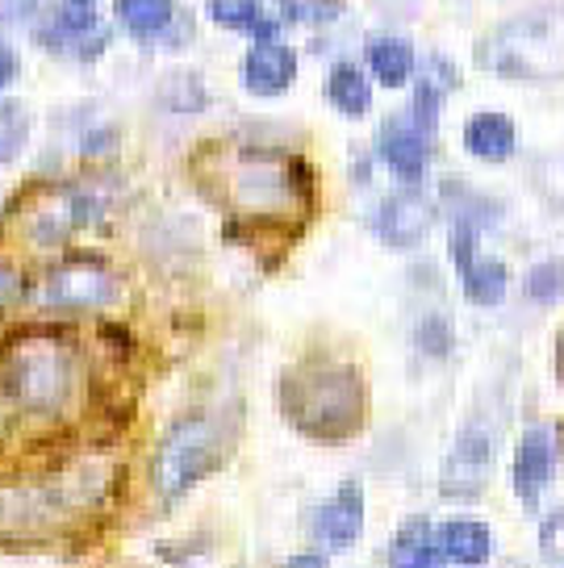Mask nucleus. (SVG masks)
<instances>
[{
  "mask_svg": "<svg viewBox=\"0 0 564 568\" xmlns=\"http://www.w3.org/2000/svg\"><path fill=\"white\" fill-rule=\"evenodd\" d=\"M284 418L318 444H343L364 430L369 389L360 368L343 359H301L281 376Z\"/></svg>",
  "mask_w": 564,
  "mask_h": 568,
  "instance_id": "f257e3e1",
  "label": "nucleus"
},
{
  "mask_svg": "<svg viewBox=\"0 0 564 568\" xmlns=\"http://www.w3.org/2000/svg\"><path fill=\"white\" fill-rule=\"evenodd\" d=\"M75 393V352L59 335H21L4 359V397L26 414L51 418Z\"/></svg>",
  "mask_w": 564,
  "mask_h": 568,
  "instance_id": "f03ea898",
  "label": "nucleus"
},
{
  "mask_svg": "<svg viewBox=\"0 0 564 568\" xmlns=\"http://www.w3.org/2000/svg\"><path fill=\"white\" fill-rule=\"evenodd\" d=\"M226 426L218 423L213 414H189L163 430V439L155 447L151 460V485L163 506H172L189 494L193 485L210 477L218 464L226 460Z\"/></svg>",
  "mask_w": 564,
  "mask_h": 568,
  "instance_id": "7ed1b4c3",
  "label": "nucleus"
},
{
  "mask_svg": "<svg viewBox=\"0 0 564 568\" xmlns=\"http://www.w3.org/2000/svg\"><path fill=\"white\" fill-rule=\"evenodd\" d=\"M481 63L497 75L514 80H547L564 71V18L556 13H531L506 21L497 34L485 38Z\"/></svg>",
  "mask_w": 564,
  "mask_h": 568,
  "instance_id": "20e7f679",
  "label": "nucleus"
},
{
  "mask_svg": "<svg viewBox=\"0 0 564 568\" xmlns=\"http://www.w3.org/2000/svg\"><path fill=\"white\" fill-rule=\"evenodd\" d=\"M230 189H234L239 210L255 213V217H276V213H289L314 201V172L298 155H289V160L248 155L239 163Z\"/></svg>",
  "mask_w": 564,
  "mask_h": 568,
  "instance_id": "39448f33",
  "label": "nucleus"
},
{
  "mask_svg": "<svg viewBox=\"0 0 564 568\" xmlns=\"http://www.w3.org/2000/svg\"><path fill=\"white\" fill-rule=\"evenodd\" d=\"M38 297L51 310H101L118 297V281L97 255H68L51 267Z\"/></svg>",
  "mask_w": 564,
  "mask_h": 568,
  "instance_id": "423d86ee",
  "label": "nucleus"
},
{
  "mask_svg": "<svg viewBox=\"0 0 564 568\" xmlns=\"http://www.w3.org/2000/svg\"><path fill=\"white\" fill-rule=\"evenodd\" d=\"M490 477H494V435L481 423H469L460 430L452 456L443 460V497H460V501L481 497Z\"/></svg>",
  "mask_w": 564,
  "mask_h": 568,
  "instance_id": "0eeeda50",
  "label": "nucleus"
},
{
  "mask_svg": "<svg viewBox=\"0 0 564 568\" xmlns=\"http://www.w3.org/2000/svg\"><path fill=\"white\" fill-rule=\"evenodd\" d=\"M109 26L92 9H80V4H59L51 18L34 30V42L47 47L54 54H75V59H97V54L109 47Z\"/></svg>",
  "mask_w": 564,
  "mask_h": 568,
  "instance_id": "6e6552de",
  "label": "nucleus"
},
{
  "mask_svg": "<svg viewBox=\"0 0 564 568\" xmlns=\"http://www.w3.org/2000/svg\"><path fill=\"white\" fill-rule=\"evenodd\" d=\"M431 222H435V205L426 201V193H419L414 184L402 189V193H389L381 205H376V217H372V231L376 239L393 251H414L431 234Z\"/></svg>",
  "mask_w": 564,
  "mask_h": 568,
  "instance_id": "1a4fd4ad",
  "label": "nucleus"
},
{
  "mask_svg": "<svg viewBox=\"0 0 564 568\" xmlns=\"http://www.w3.org/2000/svg\"><path fill=\"white\" fill-rule=\"evenodd\" d=\"M431 139L423 125L414 118H389L381 130H376V155L385 160V168L397 180L406 184H419L426 176V163H431Z\"/></svg>",
  "mask_w": 564,
  "mask_h": 568,
  "instance_id": "9d476101",
  "label": "nucleus"
},
{
  "mask_svg": "<svg viewBox=\"0 0 564 568\" xmlns=\"http://www.w3.org/2000/svg\"><path fill=\"white\" fill-rule=\"evenodd\" d=\"M360 531H364V489L355 480H343L314 510V539L326 551H348Z\"/></svg>",
  "mask_w": 564,
  "mask_h": 568,
  "instance_id": "9b49d317",
  "label": "nucleus"
},
{
  "mask_svg": "<svg viewBox=\"0 0 564 568\" xmlns=\"http://www.w3.org/2000/svg\"><path fill=\"white\" fill-rule=\"evenodd\" d=\"M243 89L251 97H281V92L293 89V80H298V54L284 47L281 38H272V42H255L243 59Z\"/></svg>",
  "mask_w": 564,
  "mask_h": 568,
  "instance_id": "f8f14e48",
  "label": "nucleus"
},
{
  "mask_svg": "<svg viewBox=\"0 0 564 568\" xmlns=\"http://www.w3.org/2000/svg\"><path fill=\"white\" fill-rule=\"evenodd\" d=\"M552 468H556V444H552L544 426H531L518 439V452H514V494L523 506L540 501L544 485L552 480Z\"/></svg>",
  "mask_w": 564,
  "mask_h": 568,
  "instance_id": "ddd939ff",
  "label": "nucleus"
},
{
  "mask_svg": "<svg viewBox=\"0 0 564 568\" xmlns=\"http://www.w3.org/2000/svg\"><path fill=\"white\" fill-rule=\"evenodd\" d=\"M514 146H518V130L506 113H494V109H485V113H473L469 122H464V151L481 163H506L514 155Z\"/></svg>",
  "mask_w": 564,
  "mask_h": 568,
  "instance_id": "4468645a",
  "label": "nucleus"
},
{
  "mask_svg": "<svg viewBox=\"0 0 564 568\" xmlns=\"http://www.w3.org/2000/svg\"><path fill=\"white\" fill-rule=\"evenodd\" d=\"M440 556L460 568H481L494 556V531L476 518H452L440 527Z\"/></svg>",
  "mask_w": 564,
  "mask_h": 568,
  "instance_id": "2eb2a0df",
  "label": "nucleus"
},
{
  "mask_svg": "<svg viewBox=\"0 0 564 568\" xmlns=\"http://www.w3.org/2000/svg\"><path fill=\"white\" fill-rule=\"evenodd\" d=\"M369 71L372 80L381 84V89H406L410 80H414V68H419V59H414V47H410L406 38L397 34H381L369 42Z\"/></svg>",
  "mask_w": 564,
  "mask_h": 568,
  "instance_id": "dca6fc26",
  "label": "nucleus"
},
{
  "mask_svg": "<svg viewBox=\"0 0 564 568\" xmlns=\"http://www.w3.org/2000/svg\"><path fill=\"white\" fill-rule=\"evenodd\" d=\"M440 560V531L426 518H410L402 531L393 535L389 568H435Z\"/></svg>",
  "mask_w": 564,
  "mask_h": 568,
  "instance_id": "f3484780",
  "label": "nucleus"
},
{
  "mask_svg": "<svg viewBox=\"0 0 564 568\" xmlns=\"http://www.w3.org/2000/svg\"><path fill=\"white\" fill-rule=\"evenodd\" d=\"M205 13H210L222 30L251 34L255 42H272V38L281 34V26L272 18H264L260 0H205Z\"/></svg>",
  "mask_w": 564,
  "mask_h": 568,
  "instance_id": "a211bd4d",
  "label": "nucleus"
},
{
  "mask_svg": "<svg viewBox=\"0 0 564 568\" xmlns=\"http://www.w3.org/2000/svg\"><path fill=\"white\" fill-rule=\"evenodd\" d=\"M118 21L139 42H155L177 26V0H118Z\"/></svg>",
  "mask_w": 564,
  "mask_h": 568,
  "instance_id": "6ab92c4d",
  "label": "nucleus"
},
{
  "mask_svg": "<svg viewBox=\"0 0 564 568\" xmlns=\"http://www.w3.org/2000/svg\"><path fill=\"white\" fill-rule=\"evenodd\" d=\"M326 101L343 113V118H364L372 109V84L369 75L355 63H335L326 75Z\"/></svg>",
  "mask_w": 564,
  "mask_h": 568,
  "instance_id": "aec40b11",
  "label": "nucleus"
},
{
  "mask_svg": "<svg viewBox=\"0 0 564 568\" xmlns=\"http://www.w3.org/2000/svg\"><path fill=\"white\" fill-rule=\"evenodd\" d=\"M460 284H464V297L473 305H502L506 297V288H511V272L502 260H485V255H476L473 264L460 272Z\"/></svg>",
  "mask_w": 564,
  "mask_h": 568,
  "instance_id": "412c9836",
  "label": "nucleus"
},
{
  "mask_svg": "<svg viewBox=\"0 0 564 568\" xmlns=\"http://www.w3.org/2000/svg\"><path fill=\"white\" fill-rule=\"evenodd\" d=\"M30 139V113L21 101H0V163H13Z\"/></svg>",
  "mask_w": 564,
  "mask_h": 568,
  "instance_id": "4be33fe9",
  "label": "nucleus"
},
{
  "mask_svg": "<svg viewBox=\"0 0 564 568\" xmlns=\"http://www.w3.org/2000/svg\"><path fill=\"white\" fill-rule=\"evenodd\" d=\"M276 9L289 26H326L343 13V0H276Z\"/></svg>",
  "mask_w": 564,
  "mask_h": 568,
  "instance_id": "5701e85b",
  "label": "nucleus"
},
{
  "mask_svg": "<svg viewBox=\"0 0 564 568\" xmlns=\"http://www.w3.org/2000/svg\"><path fill=\"white\" fill-rule=\"evenodd\" d=\"M527 297L535 305H552V302H561V293H564V260H544V264H535L527 272Z\"/></svg>",
  "mask_w": 564,
  "mask_h": 568,
  "instance_id": "b1692460",
  "label": "nucleus"
},
{
  "mask_svg": "<svg viewBox=\"0 0 564 568\" xmlns=\"http://www.w3.org/2000/svg\"><path fill=\"white\" fill-rule=\"evenodd\" d=\"M452 343H456V335H452V322L443 318V314L423 318V326H419V347H423L426 355L443 359V355L452 352Z\"/></svg>",
  "mask_w": 564,
  "mask_h": 568,
  "instance_id": "393cba45",
  "label": "nucleus"
},
{
  "mask_svg": "<svg viewBox=\"0 0 564 568\" xmlns=\"http://www.w3.org/2000/svg\"><path fill=\"white\" fill-rule=\"evenodd\" d=\"M540 548L547 551V560H564V510L544 518V527H540Z\"/></svg>",
  "mask_w": 564,
  "mask_h": 568,
  "instance_id": "a878e982",
  "label": "nucleus"
},
{
  "mask_svg": "<svg viewBox=\"0 0 564 568\" xmlns=\"http://www.w3.org/2000/svg\"><path fill=\"white\" fill-rule=\"evenodd\" d=\"M13 75H18V51L0 38V89H9V84H13Z\"/></svg>",
  "mask_w": 564,
  "mask_h": 568,
  "instance_id": "bb28decb",
  "label": "nucleus"
},
{
  "mask_svg": "<svg viewBox=\"0 0 564 568\" xmlns=\"http://www.w3.org/2000/svg\"><path fill=\"white\" fill-rule=\"evenodd\" d=\"M18 288H21V281H18V272L13 267H4L0 264V310L18 297Z\"/></svg>",
  "mask_w": 564,
  "mask_h": 568,
  "instance_id": "cd10ccee",
  "label": "nucleus"
},
{
  "mask_svg": "<svg viewBox=\"0 0 564 568\" xmlns=\"http://www.w3.org/2000/svg\"><path fill=\"white\" fill-rule=\"evenodd\" d=\"M42 0H0V18H26L34 13Z\"/></svg>",
  "mask_w": 564,
  "mask_h": 568,
  "instance_id": "c85d7f7f",
  "label": "nucleus"
},
{
  "mask_svg": "<svg viewBox=\"0 0 564 568\" xmlns=\"http://www.w3.org/2000/svg\"><path fill=\"white\" fill-rule=\"evenodd\" d=\"M281 568H326V556H318V551H301L293 560H284Z\"/></svg>",
  "mask_w": 564,
  "mask_h": 568,
  "instance_id": "c756f323",
  "label": "nucleus"
},
{
  "mask_svg": "<svg viewBox=\"0 0 564 568\" xmlns=\"http://www.w3.org/2000/svg\"><path fill=\"white\" fill-rule=\"evenodd\" d=\"M556 376L564 381V326H561V335H556Z\"/></svg>",
  "mask_w": 564,
  "mask_h": 568,
  "instance_id": "7c9ffc66",
  "label": "nucleus"
},
{
  "mask_svg": "<svg viewBox=\"0 0 564 568\" xmlns=\"http://www.w3.org/2000/svg\"><path fill=\"white\" fill-rule=\"evenodd\" d=\"M68 4H80V9H92V4H97V0H68Z\"/></svg>",
  "mask_w": 564,
  "mask_h": 568,
  "instance_id": "2f4dec72",
  "label": "nucleus"
}]
</instances>
